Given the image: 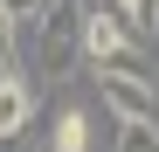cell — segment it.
I'll return each instance as SVG.
<instances>
[{"mask_svg":"<svg viewBox=\"0 0 159 152\" xmlns=\"http://www.w3.org/2000/svg\"><path fill=\"white\" fill-rule=\"evenodd\" d=\"M14 35H21V28H14V14H7V0H0V69H14Z\"/></svg>","mask_w":159,"mask_h":152,"instance_id":"obj_7","label":"cell"},{"mask_svg":"<svg viewBox=\"0 0 159 152\" xmlns=\"http://www.w3.org/2000/svg\"><path fill=\"white\" fill-rule=\"evenodd\" d=\"M111 118H159V76L152 69H97Z\"/></svg>","mask_w":159,"mask_h":152,"instance_id":"obj_3","label":"cell"},{"mask_svg":"<svg viewBox=\"0 0 159 152\" xmlns=\"http://www.w3.org/2000/svg\"><path fill=\"white\" fill-rule=\"evenodd\" d=\"M35 124V83L21 69H0V138H21Z\"/></svg>","mask_w":159,"mask_h":152,"instance_id":"obj_4","label":"cell"},{"mask_svg":"<svg viewBox=\"0 0 159 152\" xmlns=\"http://www.w3.org/2000/svg\"><path fill=\"white\" fill-rule=\"evenodd\" d=\"M118 152H159V118H118Z\"/></svg>","mask_w":159,"mask_h":152,"instance_id":"obj_6","label":"cell"},{"mask_svg":"<svg viewBox=\"0 0 159 152\" xmlns=\"http://www.w3.org/2000/svg\"><path fill=\"white\" fill-rule=\"evenodd\" d=\"M48 152H90V118L83 111H62L56 132H48Z\"/></svg>","mask_w":159,"mask_h":152,"instance_id":"obj_5","label":"cell"},{"mask_svg":"<svg viewBox=\"0 0 159 152\" xmlns=\"http://www.w3.org/2000/svg\"><path fill=\"white\" fill-rule=\"evenodd\" d=\"M42 7H48V0H7V14H14V28H21V21H35Z\"/></svg>","mask_w":159,"mask_h":152,"instance_id":"obj_8","label":"cell"},{"mask_svg":"<svg viewBox=\"0 0 159 152\" xmlns=\"http://www.w3.org/2000/svg\"><path fill=\"white\" fill-rule=\"evenodd\" d=\"M21 28H28V48H35L42 76H69V62L83 56V7H76V0H48Z\"/></svg>","mask_w":159,"mask_h":152,"instance_id":"obj_1","label":"cell"},{"mask_svg":"<svg viewBox=\"0 0 159 152\" xmlns=\"http://www.w3.org/2000/svg\"><path fill=\"white\" fill-rule=\"evenodd\" d=\"M131 35L125 28V14L111 7V0H83V56L97 62V69H145L139 56H131Z\"/></svg>","mask_w":159,"mask_h":152,"instance_id":"obj_2","label":"cell"}]
</instances>
